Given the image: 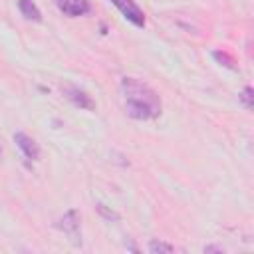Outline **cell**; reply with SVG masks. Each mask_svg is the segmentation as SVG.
I'll list each match as a JSON object with an SVG mask.
<instances>
[{
	"label": "cell",
	"instance_id": "obj_7",
	"mask_svg": "<svg viewBox=\"0 0 254 254\" xmlns=\"http://www.w3.org/2000/svg\"><path fill=\"white\" fill-rule=\"evenodd\" d=\"M18 8L22 12V16L30 22H42V12L40 8L32 2V0H18Z\"/></svg>",
	"mask_w": 254,
	"mask_h": 254
},
{
	"label": "cell",
	"instance_id": "obj_5",
	"mask_svg": "<svg viewBox=\"0 0 254 254\" xmlns=\"http://www.w3.org/2000/svg\"><path fill=\"white\" fill-rule=\"evenodd\" d=\"M56 6H58L60 12H64L69 18L85 16L91 10L89 0H56Z\"/></svg>",
	"mask_w": 254,
	"mask_h": 254
},
{
	"label": "cell",
	"instance_id": "obj_1",
	"mask_svg": "<svg viewBox=\"0 0 254 254\" xmlns=\"http://www.w3.org/2000/svg\"><path fill=\"white\" fill-rule=\"evenodd\" d=\"M121 93H123L125 109H127L129 117L147 121V119H155L161 115V109H163L161 97L147 83H143L135 77H123Z\"/></svg>",
	"mask_w": 254,
	"mask_h": 254
},
{
	"label": "cell",
	"instance_id": "obj_11",
	"mask_svg": "<svg viewBox=\"0 0 254 254\" xmlns=\"http://www.w3.org/2000/svg\"><path fill=\"white\" fill-rule=\"evenodd\" d=\"M238 99H240V103L250 111L252 109V105H254V95H252V87L250 85H246L244 89H242V93L238 95Z\"/></svg>",
	"mask_w": 254,
	"mask_h": 254
},
{
	"label": "cell",
	"instance_id": "obj_13",
	"mask_svg": "<svg viewBox=\"0 0 254 254\" xmlns=\"http://www.w3.org/2000/svg\"><path fill=\"white\" fill-rule=\"evenodd\" d=\"M0 157H2V147H0Z\"/></svg>",
	"mask_w": 254,
	"mask_h": 254
},
{
	"label": "cell",
	"instance_id": "obj_9",
	"mask_svg": "<svg viewBox=\"0 0 254 254\" xmlns=\"http://www.w3.org/2000/svg\"><path fill=\"white\" fill-rule=\"evenodd\" d=\"M212 58L220 64V65H224V67H228V69H236V65H234V60L226 54V52H220V50H216V52H212Z\"/></svg>",
	"mask_w": 254,
	"mask_h": 254
},
{
	"label": "cell",
	"instance_id": "obj_12",
	"mask_svg": "<svg viewBox=\"0 0 254 254\" xmlns=\"http://www.w3.org/2000/svg\"><path fill=\"white\" fill-rule=\"evenodd\" d=\"M202 252H204V254H208V252H224V248H222V246H212V244H210V246H204Z\"/></svg>",
	"mask_w": 254,
	"mask_h": 254
},
{
	"label": "cell",
	"instance_id": "obj_10",
	"mask_svg": "<svg viewBox=\"0 0 254 254\" xmlns=\"http://www.w3.org/2000/svg\"><path fill=\"white\" fill-rule=\"evenodd\" d=\"M95 208H97V212H99V214H101V216H103L105 220H109V222H111V220H113V222H117V220L121 218V216H119V214H117L115 210L107 208V206H105L103 202H97V204H95Z\"/></svg>",
	"mask_w": 254,
	"mask_h": 254
},
{
	"label": "cell",
	"instance_id": "obj_3",
	"mask_svg": "<svg viewBox=\"0 0 254 254\" xmlns=\"http://www.w3.org/2000/svg\"><path fill=\"white\" fill-rule=\"evenodd\" d=\"M79 212L75 210V208H69L62 218H60V222H58V228L60 230H64L75 244H79L81 242V232H79Z\"/></svg>",
	"mask_w": 254,
	"mask_h": 254
},
{
	"label": "cell",
	"instance_id": "obj_6",
	"mask_svg": "<svg viewBox=\"0 0 254 254\" xmlns=\"http://www.w3.org/2000/svg\"><path fill=\"white\" fill-rule=\"evenodd\" d=\"M14 143H16V147L24 153V157H26L28 161H38V159H40V145H38L30 135L18 131V133H14Z\"/></svg>",
	"mask_w": 254,
	"mask_h": 254
},
{
	"label": "cell",
	"instance_id": "obj_4",
	"mask_svg": "<svg viewBox=\"0 0 254 254\" xmlns=\"http://www.w3.org/2000/svg\"><path fill=\"white\" fill-rule=\"evenodd\" d=\"M62 93L79 109H87V111H93L95 109V101L91 99V95L75 85H62Z\"/></svg>",
	"mask_w": 254,
	"mask_h": 254
},
{
	"label": "cell",
	"instance_id": "obj_2",
	"mask_svg": "<svg viewBox=\"0 0 254 254\" xmlns=\"http://www.w3.org/2000/svg\"><path fill=\"white\" fill-rule=\"evenodd\" d=\"M111 4L123 14L127 22H131L135 28L145 26V12L135 4V0H111Z\"/></svg>",
	"mask_w": 254,
	"mask_h": 254
},
{
	"label": "cell",
	"instance_id": "obj_8",
	"mask_svg": "<svg viewBox=\"0 0 254 254\" xmlns=\"http://www.w3.org/2000/svg\"><path fill=\"white\" fill-rule=\"evenodd\" d=\"M173 250H175V246L169 244V242H163V240H151L149 242V252L151 254H169Z\"/></svg>",
	"mask_w": 254,
	"mask_h": 254
}]
</instances>
